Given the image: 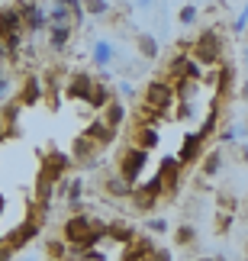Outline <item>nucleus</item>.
<instances>
[{"label":"nucleus","mask_w":248,"mask_h":261,"mask_svg":"<svg viewBox=\"0 0 248 261\" xmlns=\"http://www.w3.org/2000/svg\"><path fill=\"white\" fill-rule=\"evenodd\" d=\"M100 239H106V223L100 219L87 216V213H77L65 223V242L68 248L77 255V252H87V248H94Z\"/></svg>","instance_id":"f257e3e1"},{"label":"nucleus","mask_w":248,"mask_h":261,"mask_svg":"<svg viewBox=\"0 0 248 261\" xmlns=\"http://www.w3.org/2000/svg\"><path fill=\"white\" fill-rule=\"evenodd\" d=\"M23 19H19V7L16 4H7L0 7V39L7 42L10 55H19V48H23Z\"/></svg>","instance_id":"f03ea898"},{"label":"nucleus","mask_w":248,"mask_h":261,"mask_svg":"<svg viewBox=\"0 0 248 261\" xmlns=\"http://www.w3.org/2000/svg\"><path fill=\"white\" fill-rule=\"evenodd\" d=\"M190 58L197 65H206V68H213V65H219L223 62V36L216 33V29H206V33L197 36V42L190 48Z\"/></svg>","instance_id":"7ed1b4c3"},{"label":"nucleus","mask_w":248,"mask_h":261,"mask_svg":"<svg viewBox=\"0 0 248 261\" xmlns=\"http://www.w3.org/2000/svg\"><path fill=\"white\" fill-rule=\"evenodd\" d=\"M45 210H48V206H42V203L33 206V213H29V216L23 219V223H19V226L13 229V232H10V236L4 239V242H7L10 248H13V252H19L23 245H29V242H33V239L39 236V229H42V223H45Z\"/></svg>","instance_id":"20e7f679"},{"label":"nucleus","mask_w":248,"mask_h":261,"mask_svg":"<svg viewBox=\"0 0 248 261\" xmlns=\"http://www.w3.org/2000/svg\"><path fill=\"white\" fill-rule=\"evenodd\" d=\"M145 165H148V152H142V148H135V145H126L120 152V158H116V174H120L129 187H135L142 171H145Z\"/></svg>","instance_id":"39448f33"},{"label":"nucleus","mask_w":248,"mask_h":261,"mask_svg":"<svg viewBox=\"0 0 248 261\" xmlns=\"http://www.w3.org/2000/svg\"><path fill=\"white\" fill-rule=\"evenodd\" d=\"M174 103V87L168 77H158V81H152L145 87V107L155 110V113H164L168 107Z\"/></svg>","instance_id":"423d86ee"},{"label":"nucleus","mask_w":248,"mask_h":261,"mask_svg":"<svg viewBox=\"0 0 248 261\" xmlns=\"http://www.w3.org/2000/svg\"><path fill=\"white\" fill-rule=\"evenodd\" d=\"M164 197V190H161V180L152 177V180H145V184H135L132 187V206L135 210H142V213H148V210H155L158 206V200Z\"/></svg>","instance_id":"0eeeda50"},{"label":"nucleus","mask_w":248,"mask_h":261,"mask_svg":"<svg viewBox=\"0 0 248 261\" xmlns=\"http://www.w3.org/2000/svg\"><path fill=\"white\" fill-rule=\"evenodd\" d=\"M16 7H19V19H23V33L39 36L42 29H48V19H45V7L42 4H16Z\"/></svg>","instance_id":"6e6552de"},{"label":"nucleus","mask_w":248,"mask_h":261,"mask_svg":"<svg viewBox=\"0 0 248 261\" xmlns=\"http://www.w3.org/2000/svg\"><path fill=\"white\" fill-rule=\"evenodd\" d=\"M97 155H100V148H97L84 133L71 142V165H77V168H97Z\"/></svg>","instance_id":"1a4fd4ad"},{"label":"nucleus","mask_w":248,"mask_h":261,"mask_svg":"<svg viewBox=\"0 0 248 261\" xmlns=\"http://www.w3.org/2000/svg\"><path fill=\"white\" fill-rule=\"evenodd\" d=\"M94 84H97V81H94L87 71H74V74L65 81V97L87 103V100H91V94H94Z\"/></svg>","instance_id":"9d476101"},{"label":"nucleus","mask_w":248,"mask_h":261,"mask_svg":"<svg viewBox=\"0 0 248 261\" xmlns=\"http://www.w3.org/2000/svg\"><path fill=\"white\" fill-rule=\"evenodd\" d=\"M181 171H184V168L177 165V158H164V162L158 165L155 177L161 180V190H164V197L177 194V187H181Z\"/></svg>","instance_id":"9b49d317"},{"label":"nucleus","mask_w":248,"mask_h":261,"mask_svg":"<svg viewBox=\"0 0 248 261\" xmlns=\"http://www.w3.org/2000/svg\"><path fill=\"white\" fill-rule=\"evenodd\" d=\"M42 97H45L42 77H36V74H26V81H23V87H19V94H16V103H19V107H36Z\"/></svg>","instance_id":"f8f14e48"},{"label":"nucleus","mask_w":248,"mask_h":261,"mask_svg":"<svg viewBox=\"0 0 248 261\" xmlns=\"http://www.w3.org/2000/svg\"><path fill=\"white\" fill-rule=\"evenodd\" d=\"M197 158H203V139H200V133H187L184 142H181V152H177V165L187 168Z\"/></svg>","instance_id":"ddd939ff"},{"label":"nucleus","mask_w":248,"mask_h":261,"mask_svg":"<svg viewBox=\"0 0 248 261\" xmlns=\"http://www.w3.org/2000/svg\"><path fill=\"white\" fill-rule=\"evenodd\" d=\"M84 136L91 139V142H94L97 148H106V145H110L113 139H116V129H110V126H106L100 116H94V119H91V126L84 129Z\"/></svg>","instance_id":"4468645a"},{"label":"nucleus","mask_w":248,"mask_h":261,"mask_svg":"<svg viewBox=\"0 0 248 261\" xmlns=\"http://www.w3.org/2000/svg\"><path fill=\"white\" fill-rule=\"evenodd\" d=\"M91 62L100 68V71H106V68L116 62V48H113L110 39H97V42H94V48H91Z\"/></svg>","instance_id":"2eb2a0df"},{"label":"nucleus","mask_w":248,"mask_h":261,"mask_svg":"<svg viewBox=\"0 0 248 261\" xmlns=\"http://www.w3.org/2000/svg\"><path fill=\"white\" fill-rule=\"evenodd\" d=\"M45 19H48V26H71V7H68V0L48 4L45 7Z\"/></svg>","instance_id":"dca6fc26"},{"label":"nucleus","mask_w":248,"mask_h":261,"mask_svg":"<svg viewBox=\"0 0 248 261\" xmlns=\"http://www.w3.org/2000/svg\"><path fill=\"white\" fill-rule=\"evenodd\" d=\"M158 142H161V133H158V126H135V148H142V152H152V148H158Z\"/></svg>","instance_id":"f3484780"},{"label":"nucleus","mask_w":248,"mask_h":261,"mask_svg":"<svg viewBox=\"0 0 248 261\" xmlns=\"http://www.w3.org/2000/svg\"><path fill=\"white\" fill-rule=\"evenodd\" d=\"M45 42H48V48H52V52H62V48L71 42V36H74V26H48L45 29Z\"/></svg>","instance_id":"a211bd4d"},{"label":"nucleus","mask_w":248,"mask_h":261,"mask_svg":"<svg viewBox=\"0 0 248 261\" xmlns=\"http://www.w3.org/2000/svg\"><path fill=\"white\" fill-rule=\"evenodd\" d=\"M100 119H103V123L110 126V129H116V133H120V126L126 123V103H123V100H116V97H113V103L103 110V116H100Z\"/></svg>","instance_id":"6ab92c4d"},{"label":"nucleus","mask_w":248,"mask_h":261,"mask_svg":"<svg viewBox=\"0 0 248 261\" xmlns=\"http://www.w3.org/2000/svg\"><path fill=\"white\" fill-rule=\"evenodd\" d=\"M106 239H113V242H120V245H132L135 242V232H132V226H129V223L116 219V223L106 226Z\"/></svg>","instance_id":"aec40b11"},{"label":"nucleus","mask_w":248,"mask_h":261,"mask_svg":"<svg viewBox=\"0 0 248 261\" xmlns=\"http://www.w3.org/2000/svg\"><path fill=\"white\" fill-rule=\"evenodd\" d=\"M103 190H106V197H113V200H126V197H132V187H129L120 174L103 177Z\"/></svg>","instance_id":"412c9836"},{"label":"nucleus","mask_w":248,"mask_h":261,"mask_svg":"<svg viewBox=\"0 0 248 261\" xmlns=\"http://www.w3.org/2000/svg\"><path fill=\"white\" fill-rule=\"evenodd\" d=\"M135 45H139V55H142L145 62H155L158 52H161V45H158V39L152 33H139L135 36Z\"/></svg>","instance_id":"4be33fe9"},{"label":"nucleus","mask_w":248,"mask_h":261,"mask_svg":"<svg viewBox=\"0 0 248 261\" xmlns=\"http://www.w3.org/2000/svg\"><path fill=\"white\" fill-rule=\"evenodd\" d=\"M110 103H113V90L106 87L103 81H97V84H94V94H91V100H87V107H91V110H106Z\"/></svg>","instance_id":"5701e85b"},{"label":"nucleus","mask_w":248,"mask_h":261,"mask_svg":"<svg viewBox=\"0 0 248 261\" xmlns=\"http://www.w3.org/2000/svg\"><path fill=\"white\" fill-rule=\"evenodd\" d=\"M219 100H213V107H210V113H206V119L200 123V129H197V133H200V139L206 142V139L210 136H216V126H219Z\"/></svg>","instance_id":"b1692460"},{"label":"nucleus","mask_w":248,"mask_h":261,"mask_svg":"<svg viewBox=\"0 0 248 261\" xmlns=\"http://www.w3.org/2000/svg\"><path fill=\"white\" fill-rule=\"evenodd\" d=\"M219 168H223V152H219V148H213V152H206V155L200 158V174H203V177L219 174Z\"/></svg>","instance_id":"393cba45"},{"label":"nucleus","mask_w":248,"mask_h":261,"mask_svg":"<svg viewBox=\"0 0 248 261\" xmlns=\"http://www.w3.org/2000/svg\"><path fill=\"white\" fill-rule=\"evenodd\" d=\"M65 197H68V206L77 210V206H81V200H84V180L81 177L65 180Z\"/></svg>","instance_id":"a878e982"},{"label":"nucleus","mask_w":248,"mask_h":261,"mask_svg":"<svg viewBox=\"0 0 248 261\" xmlns=\"http://www.w3.org/2000/svg\"><path fill=\"white\" fill-rule=\"evenodd\" d=\"M232 81H235V68L232 65H219V74H216V90H219V100L232 90Z\"/></svg>","instance_id":"bb28decb"},{"label":"nucleus","mask_w":248,"mask_h":261,"mask_svg":"<svg viewBox=\"0 0 248 261\" xmlns=\"http://www.w3.org/2000/svg\"><path fill=\"white\" fill-rule=\"evenodd\" d=\"M174 242H177V245H184V248H187V245H194V242H197V229H194L190 223H181V226L174 229Z\"/></svg>","instance_id":"cd10ccee"},{"label":"nucleus","mask_w":248,"mask_h":261,"mask_svg":"<svg viewBox=\"0 0 248 261\" xmlns=\"http://www.w3.org/2000/svg\"><path fill=\"white\" fill-rule=\"evenodd\" d=\"M197 16H200V7H197V4H184L181 10H177V23H181V26H194Z\"/></svg>","instance_id":"c85d7f7f"},{"label":"nucleus","mask_w":248,"mask_h":261,"mask_svg":"<svg viewBox=\"0 0 248 261\" xmlns=\"http://www.w3.org/2000/svg\"><path fill=\"white\" fill-rule=\"evenodd\" d=\"M48 258L52 261H68V242L65 239H52V242H48Z\"/></svg>","instance_id":"c756f323"},{"label":"nucleus","mask_w":248,"mask_h":261,"mask_svg":"<svg viewBox=\"0 0 248 261\" xmlns=\"http://www.w3.org/2000/svg\"><path fill=\"white\" fill-rule=\"evenodd\" d=\"M242 133H245V126H226V129H219V133H216V139H219L223 145H229V142H239Z\"/></svg>","instance_id":"7c9ffc66"},{"label":"nucleus","mask_w":248,"mask_h":261,"mask_svg":"<svg viewBox=\"0 0 248 261\" xmlns=\"http://www.w3.org/2000/svg\"><path fill=\"white\" fill-rule=\"evenodd\" d=\"M110 4H106V0H87V4H84V13H91V16H106V13H110Z\"/></svg>","instance_id":"2f4dec72"},{"label":"nucleus","mask_w":248,"mask_h":261,"mask_svg":"<svg viewBox=\"0 0 248 261\" xmlns=\"http://www.w3.org/2000/svg\"><path fill=\"white\" fill-rule=\"evenodd\" d=\"M71 7V26H81L84 23V0H68Z\"/></svg>","instance_id":"473e14b6"},{"label":"nucleus","mask_w":248,"mask_h":261,"mask_svg":"<svg viewBox=\"0 0 248 261\" xmlns=\"http://www.w3.org/2000/svg\"><path fill=\"white\" fill-rule=\"evenodd\" d=\"M74 261H106V255L97 252V248H87V252H77Z\"/></svg>","instance_id":"72a5a7b5"},{"label":"nucleus","mask_w":248,"mask_h":261,"mask_svg":"<svg viewBox=\"0 0 248 261\" xmlns=\"http://www.w3.org/2000/svg\"><path fill=\"white\" fill-rule=\"evenodd\" d=\"M232 29H235V33H245V29H248V4H245V7L239 10V16H235Z\"/></svg>","instance_id":"f704fd0d"},{"label":"nucleus","mask_w":248,"mask_h":261,"mask_svg":"<svg viewBox=\"0 0 248 261\" xmlns=\"http://www.w3.org/2000/svg\"><path fill=\"white\" fill-rule=\"evenodd\" d=\"M148 229H152L155 236H164V232H168V219H161V216L155 219V216H152V219H148Z\"/></svg>","instance_id":"c9c22d12"},{"label":"nucleus","mask_w":248,"mask_h":261,"mask_svg":"<svg viewBox=\"0 0 248 261\" xmlns=\"http://www.w3.org/2000/svg\"><path fill=\"white\" fill-rule=\"evenodd\" d=\"M145 261H171V248H152V255Z\"/></svg>","instance_id":"e433bc0d"},{"label":"nucleus","mask_w":248,"mask_h":261,"mask_svg":"<svg viewBox=\"0 0 248 261\" xmlns=\"http://www.w3.org/2000/svg\"><path fill=\"white\" fill-rule=\"evenodd\" d=\"M177 116H181V119L197 116V103H177Z\"/></svg>","instance_id":"4c0bfd02"},{"label":"nucleus","mask_w":248,"mask_h":261,"mask_svg":"<svg viewBox=\"0 0 248 261\" xmlns=\"http://www.w3.org/2000/svg\"><path fill=\"white\" fill-rule=\"evenodd\" d=\"M10 87H13V77L4 74V77H0V100H4V97L10 94Z\"/></svg>","instance_id":"58836bf2"},{"label":"nucleus","mask_w":248,"mask_h":261,"mask_svg":"<svg viewBox=\"0 0 248 261\" xmlns=\"http://www.w3.org/2000/svg\"><path fill=\"white\" fill-rule=\"evenodd\" d=\"M120 97H135V87L129 84V81H123L120 84Z\"/></svg>","instance_id":"ea45409f"},{"label":"nucleus","mask_w":248,"mask_h":261,"mask_svg":"<svg viewBox=\"0 0 248 261\" xmlns=\"http://www.w3.org/2000/svg\"><path fill=\"white\" fill-rule=\"evenodd\" d=\"M0 261H13V248H10L7 242L0 245Z\"/></svg>","instance_id":"a19ab883"},{"label":"nucleus","mask_w":248,"mask_h":261,"mask_svg":"<svg viewBox=\"0 0 248 261\" xmlns=\"http://www.w3.org/2000/svg\"><path fill=\"white\" fill-rule=\"evenodd\" d=\"M10 58H13V55H10L7 42H4V39H0V65H4V62H10Z\"/></svg>","instance_id":"79ce46f5"},{"label":"nucleus","mask_w":248,"mask_h":261,"mask_svg":"<svg viewBox=\"0 0 248 261\" xmlns=\"http://www.w3.org/2000/svg\"><path fill=\"white\" fill-rule=\"evenodd\" d=\"M7 136H13V129H10V126L4 123V119H0V142H4V139H7Z\"/></svg>","instance_id":"37998d69"},{"label":"nucleus","mask_w":248,"mask_h":261,"mask_svg":"<svg viewBox=\"0 0 248 261\" xmlns=\"http://www.w3.org/2000/svg\"><path fill=\"white\" fill-rule=\"evenodd\" d=\"M239 155H242V162L248 165V145H242V148H239Z\"/></svg>","instance_id":"c03bdc74"},{"label":"nucleus","mask_w":248,"mask_h":261,"mask_svg":"<svg viewBox=\"0 0 248 261\" xmlns=\"http://www.w3.org/2000/svg\"><path fill=\"white\" fill-rule=\"evenodd\" d=\"M242 97H245V100H248V81H245V84H242Z\"/></svg>","instance_id":"a18cd8bd"},{"label":"nucleus","mask_w":248,"mask_h":261,"mask_svg":"<svg viewBox=\"0 0 248 261\" xmlns=\"http://www.w3.org/2000/svg\"><path fill=\"white\" fill-rule=\"evenodd\" d=\"M242 58H245V65H248V45H245V52H242Z\"/></svg>","instance_id":"49530a36"},{"label":"nucleus","mask_w":248,"mask_h":261,"mask_svg":"<svg viewBox=\"0 0 248 261\" xmlns=\"http://www.w3.org/2000/svg\"><path fill=\"white\" fill-rule=\"evenodd\" d=\"M197 261H213V258H197Z\"/></svg>","instance_id":"de8ad7c7"},{"label":"nucleus","mask_w":248,"mask_h":261,"mask_svg":"<svg viewBox=\"0 0 248 261\" xmlns=\"http://www.w3.org/2000/svg\"><path fill=\"white\" fill-rule=\"evenodd\" d=\"M0 245H4V236H0Z\"/></svg>","instance_id":"09e8293b"},{"label":"nucleus","mask_w":248,"mask_h":261,"mask_svg":"<svg viewBox=\"0 0 248 261\" xmlns=\"http://www.w3.org/2000/svg\"><path fill=\"white\" fill-rule=\"evenodd\" d=\"M0 206H4V200H0Z\"/></svg>","instance_id":"8fccbe9b"},{"label":"nucleus","mask_w":248,"mask_h":261,"mask_svg":"<svg viewBox=\"0 0 248 261\" xmlns=\"http://www.w3.org/2000/svg\"><path fill=\"white\" fill-rule=\"evenodd\" d=\"M245 36H248V29H245Z\"/></svg>","instance_id":"3c124183"}]
</instances>
